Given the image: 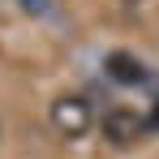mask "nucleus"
<instances>
[{"label": "nucleus", "mask_w": 159, "mask_h": 159, "mask_svg": "<svg viewBox=\"0 0 159 159\" xmlns=\"http://www.w3.org/2000/svg\"><path fill=\"white\" fill-rule=\"evenodd\" d=\"M90 120H95V112H90V103L78 99V95H65V99L52 103V129L60 133V138H82V133L90 129Z\"/></svg>", "instance_id": "1"}, {"label": "nucleus", "mask_w": 159, "mask_h": 159, "mask_svg": "<svg viewBox=\"0 0 159 159\" xmlns=\"http://www.w3.org/2000/svg\"><path fill=\"white\" fill-rule=\"evenodd\" d=\"M146 133V116H138L133 107H112L103 116V138L107 142H116V146H129Z\"/></svg>", "instance_id": "2"}, {"label": "nucleus", "mask_w": 159, "mask_h": 159, "mask_svg": "<svg viewBox=\"0 0 159 159\" xmlns=\"http://www.w3.org/2000/svg\"><path fill=\"white\" fill-rule=\"evenodd\" d=\"M103 69H107V78L120 82V86H138V82L151 78V73H146V65H142L138 56H129V52H112V56L103 60Z\"/></svg>", "instance_id": "3"}, {"label": "nucleus", "mask_w": 159, "mask_h": 159, "mask_svg": "<svg viewBox=\"0 0 159 159\" xmlns=\"http://www.w3.org/2000/svg\"><path fill=\"white\" fill-rule=\"evenodd\" d=\"M22 4H26L30 13H48V9H52V4H48V0H22Z\"/></svg>", "instance_id": "4"}, {"label": "nucleus", "mask_w": 159, "mask_h": 159, "mask_svg": "<svg viewBox=\"0 0 159 159\" xmlns=\"http://www.w3.org/2000/svg\"><path fill=\"white\" fill-rule=\"evenodd\" d=\"M146 129H159V99H155V112H151V120H146Z\"/></svg>", "instance_id": "5"}]
</instances>
